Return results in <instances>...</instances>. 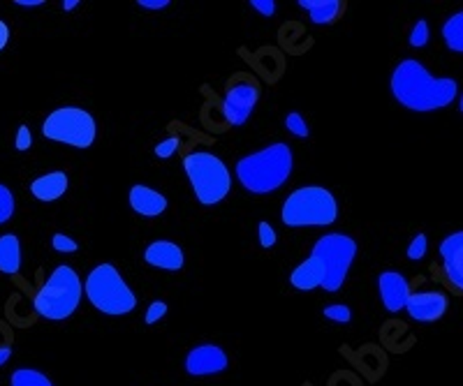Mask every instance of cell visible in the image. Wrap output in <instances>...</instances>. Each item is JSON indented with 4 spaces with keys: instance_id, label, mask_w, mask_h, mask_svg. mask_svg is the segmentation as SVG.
<instances>
[{
    "instance_id": "6da1fadb",
    "label": "cell",
    "mask_w": 463,
    "mask_h": 386,
    "mask_svg": "<svg viewBox=\"0 0 463 386\" xmlns=\"http://www.w3.org/2000/svg\"><path fill=\"white\" fill-rule=\"evenodd\" d=\"M392 95L410 111L429 114L457 100L459 81L452 77H434L419 61L403 58L392 72Z\"/></svg>"
},
{
    "instance_id": "7a4b0ae2",
    "label": "cell",
    "mask_w": 463,
    "mask_h": 386,
    "mask_svg": "<svg viewBox=\"0 0 463 386\" xmlns=\"http://www.w3.org/2000/svg\"><path fill=\"white\" fill-rule=\"evenodd\" d=\"M294 158L287 144H271L236 162V178L251 194H271L290 178Z\"/></svg>"
},
{
    "instance_id": "3957f363",
    "label": "cell",
    "mask_w": 463,
    "mask_h": 386,
    "mask_svg": "<svg viewBox=\"0 0 463 386\" xmlns=\"http://www.w3.org/2000/svg\"><path fill=\"white\" fill-rule=\"evenodd\" d=\"M338 218L336 197L322 185H306L285 199L280 220L287 227H327Z\"/></svg>"
},
{
    "instance_id": "277c9868",
    "label": "cell",
    "mask_w": 463,
    "mask_h": 386,
    "mask_svg": "<svg viewBox=\"0 0 463 386\" xmlns=\"http://www.w3.org/2000/svg\"><path fill=\"white\" fill-rule=\"evenodd\" d=\"M81 280L72 267H58L35 294L33 308L49 322H63L75 313L81 301Z\"/></svg>"
},
{
    "instance_id": "5b68a950",
    "label": "cell",
    "mask_w": 463,
    "mask_h": 386,
    "mask_svg": "<svg viewBox=\"0 0 463 386\" xmlns=\"http://www.w3.org/2000/svg\"><path fill=\"white\" fill-rule=\"evenodd\" d=\"M184 169L200 204H220L232 190V177H229L227 165L218 155L194 151L184 158Z\"/></svg>"
},
{
    "instance_id": "8992f818",
    "label": "cell",
    "mask_w": 463,
    "mask_h": 386,
    "mask_svg": "<svg viewBox=\"0 0 463 386\" xmlns=\"http://www.w3.org/2000/svg\"><path fill=\"white\" fill-rule=\"evenodd\" d=\"M87 296L93 308L114 317L132 313L137 308V296L112 264H100L88 273Z\"/></svg>"
},
{
    "instance_id": "52a82bcc",
    "label": "cell",
    "mask_w": 463,
    "mask_h": 386,
    "mask_svg": "<svg viewBox=\"0 0 463 386\" xmlns=\"http://www.w3.org/2000/svg\"><path fill=\"white\" fill-rule=\"evenodd\" d=\"M313 257L325 264V283L322 290L334 294L343 287L345 278H348L350 267L357 257V241L345 234H325L318 243L313 245Z\"/></svg>"
},
{
    "instance_id": "ba28073f",
    "label": "cell",
    "mask_w": 463,
    "mask_h": 386,
    "mask_svg": "<svg viewBox=\"0 0 463 386\" xmlns=\"http://www.w3.org/2000/svg\"><path fill=\"white\" fill-rule=\"evenodd\" d=\"M42 135L52 142L68 144V146L91 148L95 142L97 126L87 109L61 107L46 116L42 123Z\"/></svg>"
},
{
    "instance_id": "9c48e42d",
    "label": "cell",
    "mask_w": 463,
    "mask_h": 386,
    "mask_svg": "<svg viewBox=\"0 0 463 386\" xmlns=\"http://www.w3.org/2000/svg\"><path fill=\"white\" fill-rule=\"evenodd\" d=\"M260 91L252 81H236L227 88L223 100V116L229 126H244L258 104Z\"/></svg>"
},
{
    "instance_id": "30bf717a",
    "label": "cell",
    "mask_w": 463,
    "mask_h": 386,
    "mask_svg": "<svg viewBox=\"0 0 463 386\" xmlns=\"http://www.w3.org/2000/svg\"><path fill=\"white\" fill-rule=\"evenodd\" d=\"M229 358L223 347L218 345H200L190 349L186 357V373L190 377H211L227 370Z\"/></svg>"
},
{
    "instance_id": "8fae6325",
    "label": "cell",
    "mask_w": 463,
    "mask_h": 386,
    "mask_svg": "<svg viewBox=\"0 0 463 386\" xmlns=\"http://www.w3.org/2000/svg\"><path fill=\"white\" fill-rule=\"evenodd\" d=\"M450 299L442 292H412L406 303V310L410 319L419 324H434L445 317Z\"/></svg>"
},
{
    "instance_id": "7c38bea8",
    "label": "cell",
    "mask_w": 463,
    "mask_h": 386,
    "mask_svg": "<svg viewBox=\"0 0 463 386\" xmlns=\"http://www.w3.org/2000/svg\"><path fill=\"white\" fill-rule=\"evenodd\" d=\"M377 292L387 313H401L410 299V283L403 273L384 271L377 275Z\"/></svg>"
},
{
    "instance_id": "4fadbf2b",
    "label": "cell",
    "mask_w": 463,
    "mask_h": 386,
    "mask_svg": "<svg viewBox=\"0 0 463 386\" xmlns=\"http://www.w3.org/2000/svg\"><path fill=\"white\" fill-rule=\"evenodd\" d=\"M442 271L454 290L463 292V232L445 236L441 243Z\"/></svg>"
},
{
    "instance_id": "5bb4252c",
    "label": "cell",
    "mask_w": 463,
    "mask_h": 386,
    "mask_svg": "<svg viewBox=\"0 0 463 386\" xmlns=\"http://www.w3.org/2000/svg\"><path fill=\"white\" fill-rule=\"evenodd\" d=\"M144 259L146 264L162 268V271H181L186 264L184 250L174 241H153L144 252Z\"/></svg>"
},
{
    "instance_id": "9a60e30c",
    "label": "cell",
    "mask_w": 463,
    "mask_h": 386,
    "mask_svg": "<svg viewBox=\"0 0 463 386\" xmlns=\"http://www.w3.org/2000/svg\"><path fill=\"white\" fill-rule=\"evenodd\" d=\"M130 206L135 213L144 218H158L167 210V197L149 185H132Z\"/></svg>"
},
{
    "instance_id": "2e32d148",
    "label": "cell",
    "mask_w": 463,
    "mask_h": 386,
    "mask_svg": "<svg viewBox=\"0 0 463 386\" xmlns=\"http://www.w3.org/2000/svg\"><path fill=\"white\" fill-rule=\"evenodd\" d=\"M290 283L294 290L299 292H310L315 287H322L325 283V264H322L318 257L310 255L309 259L302 261L290 275Z\"/></svg>"
},
{
    "instance_id": "e0dca14e",
    "label": "cell",
    "mask_w": 463,
    "mask_h": 386,
    "mask_svg": "<svg viewBox=\"0 0 463 386\" xmlns=\"http://www.w3.org/2000/svg\"><path fill=\"white\" fill-rule=\"evenodd\" d=\"M68 185L70 181L65 171H52V174L35 178L30 183V193H33L35 199H40V201H56V199H61L68 193Z\"/></svg>"
},
{
    "instance_id": "ac0fdd59",
    "label": "cell",
    "mask_w": 463,
    "mask_h": 386,
    "mask_svg": "<svg viewBox=\"0 0 463 386\" xmlns=\"http://www.w3.org/2000/svg\"><path fill=\"white\" fill-rule=\"evenodd\" d=\"M299 7L309 12L315 26H332L345 12V3L341 0H299Z\"/></svg>"
},
{
    "instance_id": "d6986e66",
    "label": "cell",
    "mask_w": 463,
    "mask_h": 386,
    "mask_svg": "<svg viewBox=\"0 0 463 386\" xmlns=\"http://www.w3.org/2000/svg\"><path fill=\"white\" fill-rule=\"evenodd\" d=\"M21 268V243L14 234L0 236V273L17 275Z\"/></svg>"
},
{
    "instance_id": "ffe728a7",
    "label": "cell",
    "mask_w": 463,
    "mask_h": 386,
    "mask_svg": "<svg viewBox=\"0 0 463 386\" xmlns=\"http://www.w3.org/2000/svg\"><path fill=\"white\" fill-rule=\"evenodd\" d=\"M442 40L450 52L463 53V10L442 23Z\"/></svg>"
},
{
    "instance_id": "44dd1931",
    "label": "cell",
    "mask_w": 463,
    "mask_h": 386,
    "mask_svg": "<svg viewBox=\"0 0 463 386\" xmlns=\"http://www.w3.org/2000/svg\"><path fill=\"white\" fill-rule=\"evenodd\" d=\"M12 386H54V382L35 368H17L10 377Z\"/></svg>"
},
{
    "instance_id": "7402d4cb",
    "label": "cell",
    "mask_w": 463,
    "mask_h": 386,
    "mask_svg": "<svg viewBox=\"0 0 463 386\" xmlns=\"http://www.w3.org/2000/svg\"><path fill=\"white\" fill-rule=\"evenodd\" d=\"M429 23H426V19H419L418 23H415V29L410 30V46H415V49H422V46L429 45Z\"/></svg>"
},
{
    "instance_id": "603a6c76",
    "label": "cell",
    "mask_w": 463,
    "mask_h": 386,
    "mask_svg": "<svg viewBox=\"0 0 463 386\" xmlns=\"http://www.w3.org/2000/svg\"><path fill=\"white\" fill-rule=\"evenodd\" d=\"M285 127L299 139H306L309 136V126H306V119H303L299 111H292V114L285 116Z\"/></svg>"
},
{
    "instance_id": "cb8c5ba5",
    "label": "cell",
    "mask_w": 463,
    "mask_h": 386,
    "mask_svg": "<svg viewBox=\"0 0 463 386\" xmlns=\"http://www.w3.org/2000/svg\"><path fill=\"white\" fill-rule=\"evenodd\" d=\"M12 216H14V194L0 183V225L10 220Z\"/></svg>"
},
{
    "instance_id": "d4e9b609",
    "label": "cell",
    "mask_w": 463,
    "mask_h": 386,
    "mask_svg": "<svg viewBox=\"0 0 463 386\" xmlns=\"http://www.w3.org/2000/svg\"><path fill=\"white\" fill-rule=\"evenodd\" d=\"M426 250H429V239H426V234H418V236L410 241V245H408V259L419 261L426 255Z\"/></svg>"
},
{
    "instance_id": "484cf974",
    "label": "cell",
    "mask_w": 463,
    "mask_h": 386,
    "mask_svg": "<svg viewBox=\"0 0 463 386\" xmlns=\"http://www.w3.org/2000/svg\"><path fill=\"white\" fill-rule=\"evenodd\" d=\"M325 317L336 324H348L352 319V310L348 306H343V303H334V306L325 308Z\"/></svg>"
},
{
    "instance_id": "4316f807",
    "label": "cell",
    "mask_w": 463,
    "mask_h": 386,
    "mask_svg": "<svg viewBox=\"0 0 463 386\" xmlns=\"http://www.w3.org/2000/svg\"><path fill=\"white\" fill-rule=\"evenodd\" d=\"M52 245H54V250L68 252V255H70V252L79 250V243H77L75 239H70V236H65V234H54Z\"/></svg>"
},
{
    "instance_id": "83f0119b",
    "label": "cell",
    "mask_w": 463,
    "mask_h": 386,
    "mask_svg": "<svg viewBox=\"0 0 463 386\" xmlns=\"http://www.w3.org/2000/svg\"><path fill=\"white\" fill-rule=\"evenodd\" d=\"M276 241H278V236H276L274 227H271L269 222L262 220L260 222V245H262L264 250H271L276 245Z\"/></svg>"
},
{
    "instance_id": "f1b7e54d",
    "label": "cell",
    "mask_w": 463,
    "mask_h": 386,
    "mask_svg": "<svg viewBox=\"0 0 463 386\" xmlns=\"http://www.w3.org/2000/svg\"><path fill=\"white\" fill-rule=\"evenodd\" d=\"M177 151H178V139L177 136H169V139H165V142H161L158 146H155L153 153L158 155L161 160H167V158H172Z\"/></svg>"
},
{
    "instance_id": "f546056e",
    "label": "cell",
    "mask_w": 463,
    "mask_h": 386,
    "mask_svg": "<svg viewBox=\"0 0 463 386\" xmlns=\"http://www.w3.org/2000/svg\"><path fill=\"white\" fill-rule=\"evenodd\" d=\"M165 315H167V303L165 301H153L149 306V310H146V317H144V322L151 326V324L161 322Z\"/></svg>"
},
{
    "instance_id": "4dcf8cb0",
    "label": "cell",
    "mask_w": 463,
    "mask_h": 386,
    "mask_svg": "<svg viewBox=\"0 0 463 386\" xmlns=\"http://www.w3.org/2000/svg\"><path fill=\"white\" fill-rule=\"evenodd\" d=\"M17 151H29L30 146H33V135H30L29 126H19L17 130Z\"/></svg>"
},
{
    "instance_id": "1f68e13d",
    "label": "cell",
    "mask_w": 463,
    "mask_h": 386,
    "mask_svg": "<svg viewBox=\"0 0 463 386\" xmlns=\"http://www.w3.org/2000/svg\"><path fill=\"white\" fill-rule=\"evenodd\" d=\"M251 7L255 12H260L262 17H274V14H276L274 0H251Z\"/></svg>"
},
{
    "instance_id": "d6a6232c",
    "label": "cell",
    "mask_w": 463,
    "mask_h": 386,
    "mask_svg": "<svg viewBox=\"0 0 463 386\" xmlns=\"http://www.w3.org/2000/svg\"><path fill=\"white\" fill-rule=\"evenodd\" d=\"M137 5L144 7V10H165L172 3L169 0H137Z\"/></svg>"
},
{
    "instance_id": "836d02e7",
    "label": "cell",
    "mask_w": 463,
    "mask_h": 386,
    "mask_svg": "<svg viewBox=\"0 0 463 386\" xmlns=\"http://www.w3.org/2000/svg\"><path fill=\"white\" fill-rule=\"evenodd\" d=\"M7 42H10V29H7L5 21H0V52L5 49Z\"/></svg>"
},
{
    "instance_id": "e575fe53",
    "label": "cell",
    "mask_w": 463,
    "mask_h": 386,
    "mask_svg": "<svg viewBox=\"0 0 463 386\" xmlns=\"http://www.w3.org/2000/svg\"><path fill=\"white\" fill-rule=\"evenodd\" d=\"M12 357V347H0V365H5Z\"/></svg>"
},
{
    "instance_id": "d590c367",
    "label": "cell",
    "mask_w": 463,
    "mask_h": 386,
    "mask_svg": "<svg viewBox=\"0 0 463 386\" xmlns=\"http://www.w3.org/2000/svg\"><path fill=\"white\" fill-rule=\"evenodd\" d=\"M14 5H21V7H37V5H45L42 0H17Z\"/></svg>"
},
{
    "instance_id": "8d00e7d4",
    "label": "cell",
    "mask_w": 463,
    "mask_h": 386,
    "mask_svg": "<svg viewBox=\"0 0 463 386\" xmlns=\"http://www.w3.org/2000/svg\"><path fill=\"white\" fill-rule=\"evenodd\" d=\"M79 5V0H63V12H72Z\"/></svg>"
},
{
    "instance_id": "74e56055",
    "label": "cell",
    "mask_w": 463,
    "mask_h": 386,
    "mask_svg": "<svg viewBox=\"0 0 463 386\" xmlns=\"http://www.w3.org/2000/svg\"><path fill=\"white\" fill-rule=\"evenodd\" d=\"M459 111H461V114H463V93H461V95H459Z\"/></svg>"
}]
</instances>
